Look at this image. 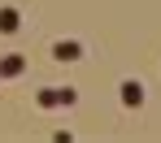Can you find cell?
Here are the masks:
<instances>
[{
    "label": "cell",
    "mask_w": 161,
    "mask_h": 143,
    "mask_svg": "<svg viewBox=\"0 0 161 143\" xmlns=\"http://www.w3.org/2000/svg\"><path fill=\"white\" fill-rule=\"evenodd\" d=\"M74 100H79V91H74V87H57V91H39V95H35V104H39V109H57V104H65V109H70Z\"/></svg>",
    "instance_id": "obj_1"
},
{
    "label": "cell",
    "mask_w": 161,
    "mask_h": 143,
    "mask_svg": "<svg viewBox=\"0 0 161 143\" xmlns=\"http://www.w3.org/2000/svg\"><path fill=\"white\" fill-rule=\"evenodd\" d=\"M118 95H122V109H139L144 104V83L139 78H122L118 83Z\"/></svg>",
    "instance_id": "obj_2"
},
{
    "label": "cell",
    "mask_w": 161,
    "mask_h": 143,
    "mask_svg": "<svg viewBox=\"0 0 161 143\" xmlns=\"http://www.w3.org/2000/svg\"><path fill=\"white\" fill-rule=\"evenodd\" d=\"M53 57L57 61H83V43H79V39H57V43H53Z\"/></svg>",
    "instance_id": "obj_3"
},
{
    "label": "cell",
    "mask_w": 161,
    "mask_h": 143,
    "mask_svg": "<svg viewBox=\"0 0 161 143\" xmlns=\"http://www.w3.org/2000/svg\"><path fill=\"white\" fill-rule=\"evenodd\" d=\"M18 26H22V13H18L13 4H4V9H0V35H13Z\"/></svg>",
    "instance_id": "obj_4"
},
{
    "label": "cell",
    "mask_w": 161,
    "mask_h": 143,
    "mask_svg": "<svg viewBox=\"0 0 161 143\" xmlns=\"http://www.w3.org/2000/svg\"><path fill=\"white\" fill-rule=\"evenodd\" d=\"M22 69H26V57H18V52H13V57H4V61H0V78H18Z\"/></svg>",
    "instance_id": "obj_5"
},
{
    "label": "cell",
    "mask_w": 161,
    "mask_h": 143,
    "mask_svg": "<svg viewBox=\"0 0 161 143\" xmlns=\"http://www.w3.org/2000/svg\"><path fill=\"white\" fill-rule=\"evenodd\" d=\"M0 83H4V78H0Z\"/></svg>",
    "instance_id": "obj_6"
}]
</instances>
